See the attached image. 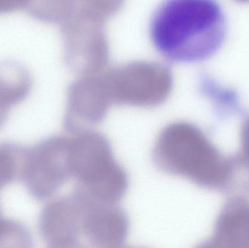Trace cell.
<instances>
[{"mask_svg":"<svg viewBox=\"0 0 249 248\" xmlns=\"http://www.w3.org/2000/svg\"><path fill=\"white\" fill-rule=\"evenodd\" d=\"M225 15L216 0H164L149 25L151 42L167 61L200 62L214 55L226 36Z\"/></svg>","mask_w":249,"mask_h":248,"instance_id":"6da1fadb","label":"cell"},{"mask_svg":"<svg viewBox=\"0 0 249 248\" xmlns=\"http://www.w3.org/2000/svg\"><path fill=\"white\" fill-rule=\"evenodd\" d=\"M158 163L167 171L207 187L226 184L232 166L197 127L177 122L165 128L155 146Z\"/></svg>","mask_w":249,"mask_h":248,"instance_id":"7a4b0ae2","label":"cell"},{"mask_svg":"<svg viewBox=\"0 0 249 248\" xmlns=\"http://www.w3.org/2000/svg\"><path fill=\"white\" fill-rule=\"evenodd\" d=\"M71 176L85 194L99 202L115 204L124 197L127 179L115 163L110 145L97 132L86 131L70 139Z\"/></svg>","mask_w":249,"mask_h":248,"instance_id":"3957f363","label":"cell"},{"mask_svg":"<svg viewBox=\"0 0 249 248\" xmlns=\"http://www.w3.org/2000/svg\"><path fill=\"white\" fill-rule=\"evenodd\" d=\"M71 176L70 139L51 137L23 149L18 178L36 200L55 195Z\"/></svg>","mask_w":249,"mask_h":248,"instance_id":"277c9868","label":"cell"},{"mask_svg":"<svg viewBox=\"0 0 249 248\" xmlns=\"http://www.w3.org/2000/svg\"><path fill=\"white\" fill-rule=\"evenodd\" d=\"M80 210L82 234L95 247H121L125 241L128 221L115 204L92 199L83 192L74 195Z\"/></svg>","mask_w":249,"mask_h":248,"instance_id":"5b68a950","label":"cell"},{"mask_svg":"<svg viewBox=\"0 0 249 248\" xmlns=\"http://www.w3.org/2000/svg\"><path fill=\"white\" fill-rule=\"evenodd\" d=\"M39 229L48 247H76L82 230L80 206L75 196L48 203L41 213Z\"/></svg>","mask_w":249,"mask_h":248,"instance_id":"8992f818","label":"cell"},{"mask_svg":"<svg viewBox=\"0 0 249 248\" xmlns=\"http://www.w3.org/2000/svg\"><path fill=\"white\" fill-rule=\"evenodd\" d=\"M23 147L11 143L0 144V193L19 176ZM30 233L23 224L3 216L0 208V248H26Z\"/></svg>","mask_w":249,"mask_h":248,"instance_id":"52a82bcc","label":"cell"},{"mask_svg":"<svg viewBox=\"0 0 249 248\" xmlns=\"http://www.w3.org/2000/svg\"><path fill=\"white\" fill-rule=\"evenodd\" d=\"M212 247L249 248V201L236 199L227 204L216 221Z\"/></svg>","mask_w":249,"mask_h":248,"instance_id":"ba28073f","label":"cell"},{"mask_svg":"<svg viewBox=\"0 0 249 248\" xmlns=\"http://www.w3.org/2000/svg\"><path fill=\"white\" fill-rule=\"evenodd\" d=\"M32 87V75L26 67L16 61L0 62V129L11 109L27 98Z\"/></svg>","mask_w":249,"mask_h":248,"instance_id":"9c48e42d","label":"cell"},{"mask_svg":"<svg viewBox=\"0 0 249 248\" xmlns=\"http://www.w3.org/2000/svg\"><path fill=\"white\" fill-rule=\"evenodd\" d=\"M31 0H0V15L8 14L27 8Z\"/></svg>","mask_w":249,"mask_h":248,"instance_id":"30bf717a","label":"cell"},{"mask_svg":"<svg viewBox=\"0 0 249 248\" xmlns=\"http://www.w3.org/2000/svg\"><path fill=\"white\" fill-rule=\"evenodd\" d=\"M241 161L249 170V118L244 125L242 132Z\"/></svg>","mask_w":249,"mask_h":248,"instance_id":"8fae6325","label":"cell"},{"mask_svg":"<svg viewBox=\"0 0 249 248\" xmlns=\"http://www.w3.org/2000/svg\"><path fill=\"white\" fill-rule=\"evenodd\" d=\"M236 1L243 3L249 2V0H236Z\"/></svg>","mask_w":249,"mask_h":248,"instance_id":"7c38bea8","label":"cell"}]
</instances>
